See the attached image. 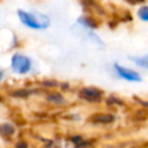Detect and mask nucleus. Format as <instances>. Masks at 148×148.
Wrapping results in <instances>:
<instances>
[{
  "mask_svg": "<svg viewBox=\"0 0 148 148\" xmlns=\"http://www.w3.org/2000/svg\"><path fill=\"white\" fill-rule=\"evenodd\" d=\"M17 17L21 23L32 30H44L51 25V18L49 15L39 12H27L23 9H18Z\"/></svg>",
  "mask_w": 148,
  "mask_h": 148,
  "instance_id": "1",
  "label": "nucleus"
},
{
  "mask_svg": "<svg viewBox=\"0 0 148 148\" xmlns=\"http://www.w3.org/2000/svg\"><path fill=\"white\" fill-rule=\"evenodd\" d=\"M32 67V60L22 53H14L10 58V68L16 74H27Z\"/></svg>",
  "mask_w": 148,
  "mask_h": 148,
  "instance_id": "2",
  "label": "nucleus"
},
{
  "mask_svg": "<svg viewBox=\"0 0 148 148\" xmlns=\"http://www.w3.org/2000/svg\"><path fill=\"white\" fill-rule=\"evenodd\" d=\"M113 69H114L116 74L120 79H123L125 81H128V82H141V80H142L140 73H138L134 69H131V68H127L125 66H121L119 64H113Z\"/></svg>",
  "mask_w": 148,
  "mask_h": 148,
  "instance_id": "3",
  "label": "nucleus"
},
{
  "mask_svg": "<svg viewBox=\"0 0 148 148\" xmlns=\"http://www.w3.org/2000/svg\"><path fill=\"white\" fill-rule=\"evenodd\" d=\"M79 96L82 99H84V101L96 103V102H101L102 101V98H103V91L99 90L96 87H84V88H82L80 90Z\"/></svg>",
  "mask_w": 148,
  "mask_h": 148,
  "instance_id": "4",
  "label": "nucleus"
},
{
  "mask_svg": "<svg viewBox=\"0 0 148 148\" xmlns=\"http://www.w3.org/2000/svg\"><path fill=\"white\" fill-rule=\"evenodd\" d=\"M90 121L92 124L97 125H105V124H111L114 121V116L111 113H99V114H94L90 117Z\"/></svg>",
  "mask_w": 148,
  "mask_h": 148,
  "instance_id": "5",
  "label": "nucleus"
},
{
  "mask_svg": "<svg viewBox=\"0 0 148 148\" xmlns=\"http://www.w3.org/2000/svg\"><path fill=\"white\" fill-rule=\"evenodd\" d=\"M77 22L81 25H83L86 28H89V29H95L98 25L96 20H94L91 16H81V17L77 18Z\"/></svg>",
  "mask_w": 148,
  "mask_h": 148,
  "instance_id": "6",
  "label": "nucleus"
},
{
  "mask_svg": "<svg viewBox=\"0 0 148 148\" xmlns=\"http://www.w3.org/2000/svg\"><path fill=\"white\" fill-rule=\"evenodd\" d=\"M15 126L10 123H3L0 124V135L2 136H12L15 133Z\"/></svg>",
  "mask_w": 148,
  "mask_h": 148,
  "instance_id": "7",
  "label": "nucleus"
},
{
  "mask_svg": "<svg viewBox=\"0 0 148 148\" xmlns=\"http://www.w3.org/2000/svg\"><path fill=\"white\" fill-rule=\"evenodd\" d=\"M130 59L139 67L143 68V69H147L148 68V56H141V57H138V56H131Z\"/></svg>",
  "mask_w": 148,
  "mask_h": 148,
  "instance_id": "8",
  "label": "nucleus"
},
{
  "mask_svg": "<svg viewBox=\"0 0 148 148\" xmlns=\"http://www.w3.org/2000/svg\"><path fill=\"white\" fill-rule=\"evenodd\" d=\"M46 101L52 103V104H56V105H60L65 102V98L64 96L60 94V92H51V94H47L46 95Z\"/></svg>",
  "mask_w": 148,
  "mask_h": 148,
  "instance_id": "9",
  "label": "nucleus"
},
{
  "mask_svg": "<svg viewBox=\"0 0 148 148\" xmlns=\"http://www.w3.org/2000/svg\"><path fill=\"white\" fill-rule=\"evenodd\" d=\"M138 17L143 21V22H147L148 21V6H141L138 10Z\"/></svg>",
  "mask_w": 148,
  "mask_h": 148,
  "instance_id": "10",
  "label": "nucleus"
},
{
  "mask_svg": "<svg viewBox=\"0 0 148 148\" xmlns=\"http://www.w3.org/2000/svg\"><path fill=\"white\" fill-rule=\"evenodd\" d=\"M13 96H15V97H27L28 95H29V92L28 91H25V90H16V91H14L13 94H12Z\"/></svg>",
  "mask_w": 148,
  "mask_h": 148,
  "instance_id": "11",
  "label": "nucleus"
},
{
  "mask_svg": "<svg viewBox=\"0 0 148 148\" xmlns=\"http://www.w3.org/2000/svg\"><path fill=\"white\" fill-rule=\"evenodd\" d=\"M15 147L16 148H28V143L25 141H17Z\"/></svg>",
  "mask_w": 148,
  "mask_h": 148,
  "instance_id": "12",
  "label": "nucleus"
},
{
  "mask_svg": "<svg viewBox=\"0 0 148 148\" xmlns=\"http://www.w3.org/2000/svg\"><path fill=\"white\" fill-rule=\"evenodd\" d=\"M43 84H44V86H46V87H50V86H57V82H54V81H51V82H50V81H47V82H46V81H44V82H43Z\"/></svg>",
  "mask_w": 148,
  "mask_h": 148,
  "instance_id": "13",
  "label": "nucleus"
},
{
  "mask_svg": "<svg viewBox=\"0 0 148 148\" xmlns=\"http://www.w3.org/2000/svg\"><path fill=\"white\" fill-rule=\"evenodd\" d=\"M128 1H131L132 3H139V2H143L145 0H128Z\"/></svg>",
  "mask_w": 148,
  "mask_h": 148,
  "instance_id": "14",
  "label": "nucleus"
},
{
  "mask_svg": "<svg viewBox=\"0 0 148 148\" xmlns=\"http://www.w3.org/2000/svg\"><path fill=\"white\" fill-rule=\"evenodd\" d=\"M3 74H5V73H3V71H2V69H0V82H1V80H2V77H3Z\"/></svg>",
  "mask_w": 148,
  "mask_h": 148,
  "instance_id": "15",
  "label": "nucleus"
}]
</instances>
